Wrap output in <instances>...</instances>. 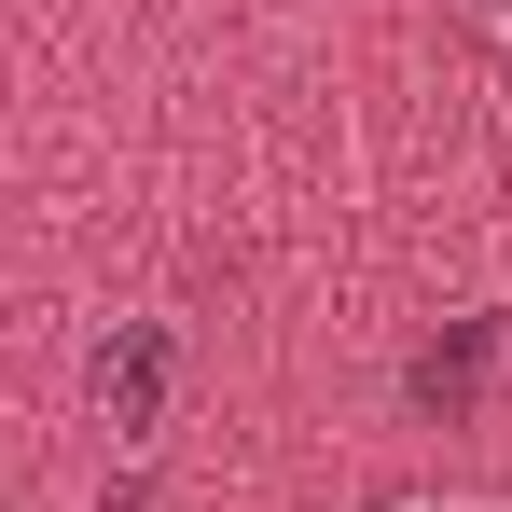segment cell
<instances>
[{
	"instance_id": "cell-1",
	"label": "cell",
	"mask_w": 512,
	"mask_h": 512,
	"mask_svg": "<svg viewBox=\"0 0 512 512\" xmlns=\"http://www.w3.org/2000/svg\"><path fill=\"white\" fill-rule=\"evenodd\" d=\"M457 28H471V42H499V56H512V0H457Z\"/></svg>"
}]
</instances>
